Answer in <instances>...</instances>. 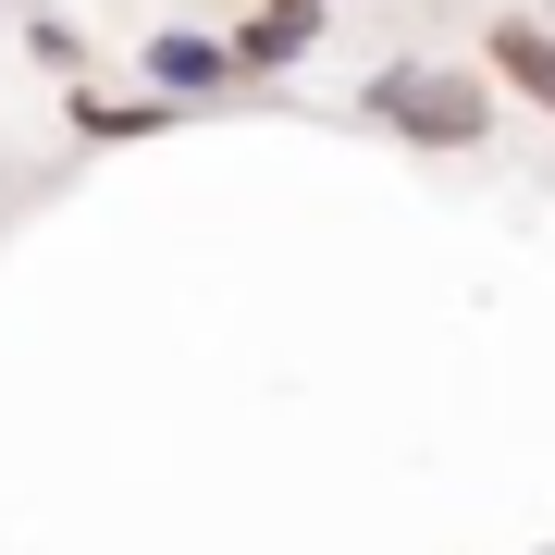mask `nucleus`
<instances>
[{
    "instance_id": "nucleus-6",
    "label": "nucleus",
    "mask_w": 555,
    "mask_h": 555,
    "mask_svg": "<svg viewBox=\"0 0 555 555\" xmlns=\"http://www.w3.org/2000/svg\"><path fill=\"white\" fill-rule=\"evenodd\" d=\"M25 50H38L50 75H75V62H87V38H75V25H25Z\"/></svg>"
},
{
    "instance_id": "nucleus-5",
    "label": "nucleus",
    "mask_w": 555,
    "mask_h": 555,
    "mask_svg": "<svg viewBox=\"0 0 555 555\" xmlns=\"http://www.w3.org/2000/svg\"><path fill=\"white\" fill-rule=\"evenodd\" d=\"M75 124H87V137H149L160 112H149V100H75Z\"/></svg>"
},
{
    "instance_id": "nucleus-2",
    "label": "nucleus",
    "mask_w": 555,
    "mask_h": 555,
    "mask_svg": "<svg viewBox=\"0 0 555 555\" xmlns=\"http://www.w3.org/2000/svg\"><path fill=\"white\" fill-rule=\"evenodd\" d=\"M481 62H494V87H518L543 124H555V25H531V13H506L494 38H481Z\"/></svg>"
},
{
    "instance_id": "nucleus-3",
    "label": "nucleus",
    "mask_w": 555,
    "mask_h": 555,
    "mask_svg": "<svg viewBox=\"0 0 555 555\" xmlns=\"http://www.w3.org/2000/svg\"><path fill=\"white\" fill-rule=\"evenodd\" d=\"M149 87H160V100H210V87H235V38H185V25H160V38H149Z\"/></svg>"
},
{
    "instance_id": "nucleus-4",
    "label": "nucleus",
    "mask_w": 555,
    "mask_h": 555,
    "mask_svg": "<svg viewBox=\"0 0 555 555\" xmlns=\"http://www.w3.org/2000/svg\"><path fill=\"white\" fill-rule=\"evenodd\" d=\"M309 38H321V0H259V13L235 25V75H284Z\"/></svg>"
},
{
    "instance_id": "nucleus-1",
    "label": "nucleus",
    "mask_w": 555,
    "mask_h": 555,
    "mask_svg": "<svg viewBox=\"0 0 555 555\" xmlns=\"http://www.w3.org/2000/svg\"><path fill=\"white\" fill-rule=\"evenodd\" d=\"M371 124H396L408 149H481L494 137V75H469V62H383Z\"/></svg>"
}]
</instances>
